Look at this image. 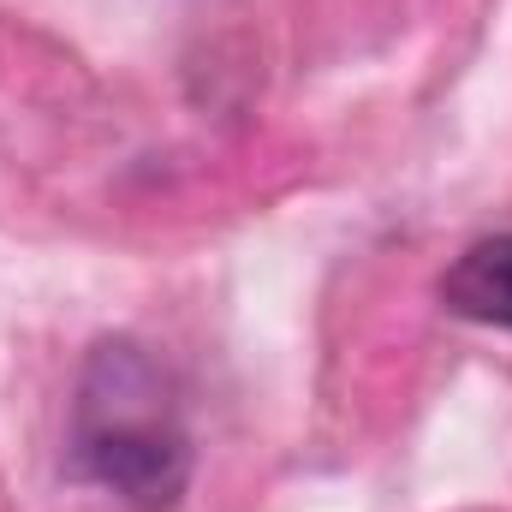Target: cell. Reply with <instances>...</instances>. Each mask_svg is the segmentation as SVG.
Returning <instances> with one entry per match:
<instances>
[{"label":"cell","mask_w":512,"mask_h":512,"mask_svg":"<svg viewBox=\"0 0 512 512\" xmlns=\"http://www.w3.org/2000/svg\"><path fill=\"white\" fill-rule=\"evenodd\" d=\"M72 459L90 483L131 507H173L191 483V435L179 423L161 364L131 346H96L78 405H72Z\"/></svg>","instance_id":"cell-1"},{"label":"cell","mask_w":512,"mask_h":512,"mask_svg":"<svg viewBox=\"0 0 512 512\" xmlns=\"http://www.w3.org/2000/svg\"><path fill=\"white\" fill-rule=\"evenodd\" d=\"M441 304L465 322L483 328H512V233L477 239L441 274Z\"/></svg>","instance_id":"cell-2"}]
</instances>
